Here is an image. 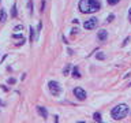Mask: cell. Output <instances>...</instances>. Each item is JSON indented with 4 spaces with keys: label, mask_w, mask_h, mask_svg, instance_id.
<instances>
[{
    "label": "cell",
    "mask_w": 131,
    "mask_h": 123,
    "mask_svg": "<svg viewBox=\"0 0 131 123\" xmlns=\"http://www.w3.org/2000/svg\"><path fill=\"white\" fill-rule=\"evenodd\" d=\"M96 58L98 59V60H104V59H105V55H104L102 52H98V53L96 55Z\"/></svg>",
    "instance_id": "cell-14"
},
{
    "label": "cell",
    "mask_w": 131,
    "mask_h": 123,
    "mask_svg": "<svg viewBox=\"0 0 131 123\" xmlns=\"http://www.w3.org/2000/svg\"><path fill=\"white\" fill-rule=\"evenodd\" d=\"M128 114V105L127 104H117L116 107H113L111 111V115L115 120H122L127 116Z\"/></svg>",
    "instance_id": "cell-2"
},
{
    "label": "cell",
    "mask_w": 131,
    "mask_h": 123,
    "mask_svg": "<svg viewBox=\"0 0 131 123\" xmlns=\"http://www.w3.org/2000/svg\"><path fill=\"white\" fill-rule=\"evenodd\" d=\"M36 108H37V112L40 114V116H42L44 119H47V118H48V111H47V109L44 108V107H41V105H37Z\"/></svg>",
    "instance_id": "cell-6"
},
{
    "label": "cell",
    "mask_w": 131,
    "mask_h": 123,
    "mask_svg": "<svg viewBox=\"0 0 131 123\" xmlns=\"http://www.w3.org/2000/svg\"><path fill=\"white\" fill-rule=\"evenodd\" d=\"M17 15H18V12H17V6L14 4V6H12V8H11V17L15 18Z\"/></svg>",
    "instance_id": "cell-12"
},
{
    "label": "cell",
    "mask_w": 131,
    "mask_h": 123,
    "mask_svg": "<svg viewBox=\"0 0 131 123\" xmlns=\"http://www.w3.org/2000/svg\"><path fill=\"white\" fill-rule=\"evenodd\" d=\"M98 26V19L97 18H89V19L86 20L83 23V27L85 29H87V30H92V29H96V27Z\"/></svg>",
    "instance_id": "cell-4"
},
{
    "label": "cell",
    "mask_w": 131,
    "mask_h": 123,
    "mask_svg": "<svg viewBox=\"0 0 131 123\" xmlns=\"http://www.w3.org/2000/svg\"><path fill=\"white\" fill-rule=\"evenodd\" d=\"M34 29H33V26H30V42L33 44V41H34Z\"/></svg>",
    "instance_id": "cell-11"
},
{
    "label": "cell",
    "mask_w": 131,
    "mask_h": 123,
    "mask_svg": "<svg viewBox=\"0 0 131 123\" xmlns=\"http://www.w3.org/2000/svg\"><path fill=\"white\" fill-rule=\"evenodd\" d=\"M128 41H130V37H127V38H126V40H124V42H123V45H127V42H128Z\"/></svg>",
    "instance_id": "cell-22"
},
{
    "label": "cell",
    "mask_w": 131,
    "mask_h": 123,
    "mask_svg": "<svg viewBox=\"0 0 131 123\" xmlns=\"http://www.w3.org/2000/svg\"><path fill=\"white\" fill-rule=\"evenodd\" d=\"M108 37V32L107 30H100L98 34H97V38H98V41H105Z\"/></svg>",
    "instance_id": "cell-7"
},
{
    "label": "cell",
    "mask_w": 131,
    "mask_h": 123,
    "mask_svg": "<svg viewBox=\"0 0 131 123\" xmlns=\"http://www.w3.org/2000/svg\"><path fill=\"white\" fill-rule=\"evenodd\" d=\"M63 73H64V75H67V74L70 73V66H67V67L64 68V70H63Z\"/></svg>",
    "instance_id": "cell-18"
},
{
    "label": "cell",
    "mask_w": 131,
    "mask_h": 123,
    "mask_svg": "<svg viewBox=\"0 0 131 123\" xmlns=\"http://www.w3.org/2000/svg\"><path fill=\"white\" fill-rule=\"evenodd\" d=\"M12 38H23L22 34H12Z\"/></svg>",
    "instance_id": "cell-20"
},
{
    "label": "cell",
    "mask_w": 131,
    "mask_h": 123,
    "mask_svg": "<svg viewBox=\"0 0 131 123\" xmlns=\"http://www.w3.org/2000/svg\"><path fill=\"white\" fill-rule=\"evenodd\" d=\"M128 20H130V22H131V8L128 10Z\"/></svg>",
    "instance_id": "cell-23"
},
{
    "label": "cell",
    "mask_w": 131,
    "mask_h": 123,
    "mask_svg": "<svg viewBox=\"0 0 131 123\" xmlns=\"http://www.w3.org/2000/svg\"><path fill=\"white\" fill-rule=\"evenodd\" d=\"M107 1H108V4H111V6H113V4L119 3L120 0H107Z\"/></svg>",
    "instance_id": "cell-15"
},
{
    "label": "cell",
    "mask_w": 131,
    "mask_h": 123,
    "mask_svg": "<svg viewBox=\"0 0 131 123\" xmlns=\"http://www.w3.org/2000/svg\"><path fill=\"white\" fill-rule=\"evenodd\" d=\"M73 77L74 78H81V74H79V70L76 67H74V70H73Z\"/></svg>",
    "instance_id": "cell-10"
},
{
    "label": "cell",
    "mask_w": 131,
    "mask_h": 123,
    "mask_svg": "<svg viewBox=\"0 0 131 123\" xmlns=\"http://www.w3.org/2000/svg\"><path fill=\"white\" fill-rule=\"evenodd\" d=\"M48 86H49V90H51V93H52L53 96H59V94L61 93V86L59 85V82L51 81L49 83H48Z\"/></svg>",
    "instance_id": "cell-3"
},
{
    "label": "cell",
    "mask_w": 131,
    "mask_h": 123,
    "mask_svg": "<svg viewBox=\"0 0 131 123\" xmlns=\"http://www.w3.org/2000/svg\"><path fill=\"white\" fill-rule=\"evenodd\" d=\"M6 20H7V12L4 8H1L0 10V23H4Z\"/></svg>",
    "instance_id": "cell-8"
},
{
    "label": "cell",
    "mask_w": 131,
    "mask_h": 123,
    "mask_svg": "<svg viewBox=\"0 0 131 123\" xmlns=\"http://www.w3.org/2000/svg\"><path fill=\"white\" fill-rule=\"evenodd\" d=\"M113 19H115V15H113V14H111V15H108V19H107V20H108V22H112V20H113Z\"/></svg>",
    "instance_id": "cell-17"
},
{
    "label": "cell",
    "mask_w": 131,
    "mask_h": 123,
    "mask_svg": "<svg viewBox=\"0 0 131 123\" xmlns=\"http://www.w3.org/2000/svg\"><path fill=\"white\" fill-rule=\"evenodd\" d=\"M1 104H3V102H1V100H0V105H1Z\"/></svg>",
    "instance_id": "cell-25"
},
{
    "label": "cell",
    "mask_w": 131,
    "mask_h": 123,
    "mask_svg": "<svg viewBox=\"0 0 131 123\" xmlns=\"http://www.w3.org/2000/svg\"><path fill=\"white\" fill-rule=\"evenodd\" d=\"M7 82H8V83H15V79H14V78H10Z\"/></svg>",
    "instance_id": "cell-21"
},
{
    "label": "cell",
    "mask_w": 131,
    "mask_h": 123,
    "mask_svg": "<svg viewBox=\"0 0 131 123\" xmlns=\"http://www.w3.org/2000/svg\"><path fill=\"white\" fill-rule=\"evenodd\" d=\"M27 7H29V14L32 15V14H33V0H29V3H27Z\"/></svg>",
    "instance_id": "cell-13"
},
{
    "label": "cell",
    "mask_w": 131,
    "mask_h": 123,
    "mask_svg": "<svg viewBox=\"0 0 131 123\" xmlns=\"http://www.w3.org/2000/svg\"><path fill=\"white\" fill-rule=\"evenodd\" d=\"M14 30H17V32H20V30H23V25H18V26L14 27Z\"/></svg>",
    "instance_id": "cell-16"
},
{
    "label": "cell",
    "mask_w": 131,
    "mask_h": 123,
    "mask_svg": "<svg viewBox=\"0 0 131 123\" xmlns=\"http://www.w3.org/2000/svg\"><path fill=\"white\" fill-rule=\"evenodd\" d=\"M78 8L83 14H93L101 8V3H100V0H81Z\"/></svg>",
    "instance_id": "cell-1"
},
{
    "label": "cell",
    "mask_w": 131,
    "mask_h": 123,
    "mask_svg": "<svg viewBox=\"0 0 131 123\" xmlns=\"http://www.w3.org/2000/svg\"><path fill=\"white\" fill-rule=\"evenodd\" d=\"M74 96L76 97L78 100H81V101H83V100H86V97H87V94H86V92L83 90L82 88H75L74 89Z\"/></svg>",
    "instance_id": "cell-5"
},
{
    "label": "cell",
    "mask_w": 131,
    "mask_h": 123,
    "mask_svg": "<svg viewBox=\"0 0 131 123\" xmlns=\"http://www.w3.org/2000/svg\"><path fill=\"white\" fill-rule=\"evenodd\" d=\"M44 8H45V0H41V12H44Z\"/></svg>",
    "instance_id": "cell-19"
},
{
    "label": "cell",
    "mask_w": 131,
    "mask_h": 123,
    "mask_svg": "<svg viewBox=\"0 0 131 123\" xmlns=\"http://www.w3.org/2000/svg\"><path fill=\"white\" fill-rule=\"evenodd\" d=\"M76 32H78V29H73V30H71V34H75Z\"/></svg>",
    "instance_id": "cell-24"
},
{
    "label": "cell",
    "mask_w": 131,
    "mask_h": 123,
    "mask_svg": "<svg viewBox=\"0 0 131 123\" xmlns=\"http://www.w3.org/2000/svg\"><path fill=\"white\" fill-rule=\"evenodd\" d=\"M93 120L94 122H101V114L100 112H94V115H93Z\"/></svg>",
    "instance_id": "cell-9"
}]
</instances>
